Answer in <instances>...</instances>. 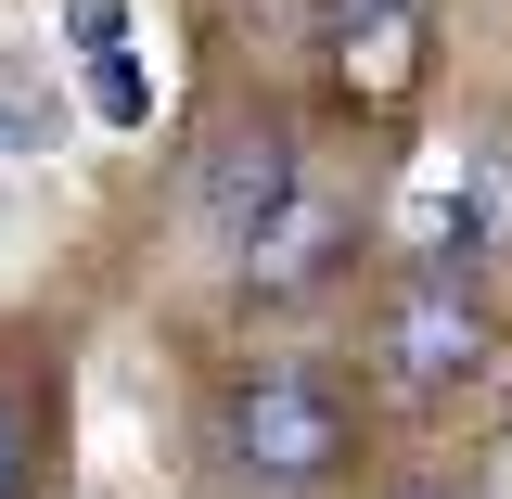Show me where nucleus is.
Segmentation results:
<instances>
[{
	"label": "nucleus",
	"mask_w": 512,
	"mask_h": 499,
	"mask_svg": "<svg viewBox=\"0 0 512 499\" xmlns=\"http://www.w3.org/2000/svg\"><path fill=\"white\" fill-rule=\"evenodd\" d=\"M218 448L269 474V487H320V474H346V448H359V397L308 359H269L218 397Z\"/></svg>",
	"instance_id": "1"
},
{
	"label": "nucleus",
	"mask_w": 512,
	"mask_h": 499,
	"mask_svg": "<svg viewBox=\"0 0 512 499\" xmlns=\"http://www.w3.org/2000/svg\"><path fill=\"white\" fill-rule=\"evenodd\" d=\"M487 359H500V320H487V282L474 269H410L384 295V372L410 384V397H448V384H474Z\"/></svg>",
	"instance_id": "2"
},
{
	"label": "nucleus",
	"mask_w": 512,
	"mask_h": 499,
	"mask_svg": "<svg viewBox=\"0 0 512 499\" xmlns=\"http://www.w3.org/2000/svg\"><path fill=\"white\" fill-rule=\"evenodd\" d=\"M295 192H308V167H295V128H282V116H231L205 154H192V231L244 256L256 231L295 205Z\"/></svg>",
	"instance_id": "3"
},
{
	"label": "nucleus",
	"mask_w": 512,
	"mask_h": 499,
	"mask_svg": "<svg viewBox=\"0 0 512 499\" xmlns=\"http://www.w3.org/2000/svg\"><path fill=\"white\" fill-rule=\"evenodd\" d=\"M320 39H333V77L359 103H397L423 64V0H320Z\"/></svg>",
	"instance_id": "4"
},
{
	"label": "nucleus",
	"mask_w": 512,
	"mask_h": 499,
	"mask_svg": "<svg viewBox=\"0 0 512 499\" xmlns=\"http://www.w3.org/2000/svg\"><path fill=\"white\" fill-rule=\"evenodd\" d=\"M346 244H359V218L333 205V192H295L269 231H256L231 269H244V295H308V282H333L346 269Z\"/></svg>",
	"instance_id": "5"
},
{
	"label": "nucleus",
	"mask_w": 512,
	"mask_h": 499,
	"mask_svg": "<svg viewBox=\"0 0 512 499\" xmlns=\"http://www.w3.org/2000/svg\"><path fill=\"white\" fill-rule=\"evenodd\" d=\"M410 244H423V269H474V256L500 244V180H487V167L423 180V205H410Z\"/></svg>",
	"instance_id": "6"
},
{
	"label": "nucleus",
	"mask_w": 512,
	"mask_h": 499,
	"mask_svg": "<svg viewBox=\"0 0 512 499\" xmlns=\"http://www.w3.org/2000/svg\"><path fill=\"white\" fill-rule=\"evenodd\" d=\"M26 461H39V410H26V384L0 372V499H26Z\"/></svg>",
	"instance_id": "7"
},
{
	"label": "nucleus",
	"mask_w": 512,
	"mask_h": 499,
	"mask_svg": "<svg viewBox=\"0 0 512 499\" xmlns=\"http://www.w3.org/2000/svg\"><path fill=\"white\" fill-rule=\"evenodd\" d=\"M26 141H52V103L39 90H0V154H26Z\"/></svg>",
	"instance_id": "8"
},
{
	"label": "nucleus",
	"mask_w": 512,
	"mask_h": 499,
	"mask_svg": "<svg viewBox=\"0 0 512 499\" xmlns=\"http://www.w3.org/2000/svg\"><path fill=\"white\" fill-rule=\"evenodd\" d=\"M116 26H128L116 0H77V39H90V52H116Z\"/></svg>",
	"instance_id": "9"
},
{
	"label": "nucleus",
	"mask_w": 512,
	"mask_h": 499,
	"mask_svg": "<svg viewBox=\"0 0 512 499\" xmlns=\"http://www.w3.org/2000/svg\"><path fill=\"white\" fill-rule=\"evenodd\" d=\"M397 499H474V487H397Z\"/></svg>",
	"instance_id": "10"
}]
</instances>
